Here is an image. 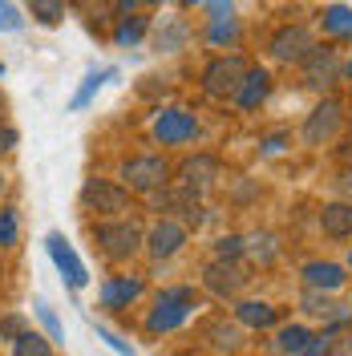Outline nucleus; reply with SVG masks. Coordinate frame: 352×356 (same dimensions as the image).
<instances>
[{"label": "nucleus", "mask_w": 352, "mask_h": 356, "mask_svg": "<svg viewBox=\"0 0 352 356\" xmlns=\"http://www.w3.org/2000/svg\"><path fill=\"white\" fill-rule=\"evenodd\" d=\"M0 77H4V65H0Z\"/></svg>", "instance_id": "43"}, {"label": "nucleus", "mask_w": 352, "mask_h": 356, "mask_svg": "<svg viewBox=\"0 0 352 356\" xmlns=\"http://www.w3.org/2000/svg\"><path fill=\"white\" fill-rule=\"evenodd\" d=\"M340 118H344L340 102H336V97H324V102L308 113V122H304V142H308V146H324L332 134H336Z\"/></svg>", "instance_id": "8"}, {"label": "nucleus", "mask_w": 352, "mask_h": 356, "mask_svg": "<svg viewBox=\"0 0 352 356\" xmlns=\"http://www.w3.org/2000/svg\"><path fill=\"white\" fill-rule=\"evenodd\" d=\"M93 328H97V336H102V340H106V344H110V348H113L118 356H138V353H134L130 340H122V336L113 332V328H106V324H93Z\"/></svg>", "instance_id": "32"}, {"label": "nucleus", "mask_w": 352, "mask_h": 356, "mask_svg": "<svg viewBox=\"0 0 352 356\" xmlns=\"http://www.w3.org/2000/svg\"><path fill=\"white\" fill-rule=\"evenodd\" d=\"M328 356H352V336H344V340H340V344H336Z\"/></svg>", "instance_id": "39"}, {"label": "nucleus", "mask_w": 352, "mask_h": 356, "mask_svg": "<svg viewBox=\"0 0 352 356\" xmlns=\"http://www.w3.org/2000/svg\"><path fill=\"white\" fill-rule=\"evenodd\" d=\"M142 296V280L138 275H113L102 284V308H130Z\"/></svg>", "instance_id": "12"}, {"label": "nucleus", "mask_w": 352, "mask_h": 356, "mask_svg": "<svg viewBox=\"0 0 352 356\" xmlns=\"http://www.w3.org/2000/svg\"><path fill=\"white\" fill-rule=\"evenodd\" d=\"M239 37V24L231 21V17H219V21H211V44H227Z\"/></svg>", "instance_id": "31"}, {"label": "nucleus", "mask_w": 352, "mask_h": 356, "mask_svg": "<svg viewBox=\"0 0 352 356\" xmlns=\"http://www.w3.org/2000/svg\"><path fill=\"white\" fill-rule=\"evenodd\" d=\"M93 243L102 247L110 259H130L134 251L142 247V231H138V222H130V219L97 222V227H93Z\"/></svg>", "instance_id": "2"}, {"label": "nucleus", "mask_w": 352, "mask_h": 356, "mask_svg": "<svg viewBox=\"0 0 352 356\" xmlns=\"http://www.w3.org/2000/svg\"><path fill=\"white\" fill-rule=\"evenodd\" d=\"M113 77H118V69H89L86 81H81V89H77V93H73V102H69V110H73V113L86 110L89 102L97 97V89L106 86V81H113Z\"/></svg>", "instance_id": "19"}, {"label": "nucleus", "mask_w": 352, "mask_h": 356, "mask_svg": "<svg viewBox=\"0 0 352 356\" xmlns=\"http://www.w3.org/2000/svg\"><path fill=\"white\" fill-rule=\"evenodd\" d=\"M49 344H53L49 336H37V332L24 328V332L13 340V356H49Z\"/></svg>", "instance_id": "23"}, {"label": "nucleus", "mask_w": 352, "mask_h": 356, "mask_svg": "<svg viewBox=\"0 0 352 356\" xmlns=\"http://www.w3.org/2000/svg\"><path fill=\"white\" fill-rule=\"evenodd\" d=\"M349 267H352V255H349Z\"/></svg>", "instance_id": "45"}, {"label": "nucleus", "mask_w": 352, "mask_h": 356, "mask_svg": "<svg viewBox=\"0 0 352 356\" xmlns=\"http://www.w3.org/2000/svg\"><path fill=\"white\" fill-rule=\"evenodd\" d=\"M344 267L340 264H328V259H312V264H304V284L316 291H336L344 288Z\"/></svg>", "instance_id": "13"}, {"label": "nucleus", "mask_w": 352, "mask_h": 356, "mask_svg": "<svg viewBox=\"0 0 352 356\" xmlns=\"http://www.w3.org/2000/svg\"><path fill=\"white\" fill-rule=\"evenodd\" d=\"M33 312H37V320H41V328L49 332V340L53 344H65V328H61V320H57V312L49 308V300H33Z\"/></svg>", "instance_id": "22"}, {"label": "nucleus", "mask_w": 352, "mask_h": 356, "mask_svg": "<svg viewBox=\"0 0 352 356\" xmlns=\"http://www.w3.org/2000/svg\"><path fill=\"white\" fill-rule=\"evenodd\" d=\"M21 13H17V4L13 0H0V33H17L21 29Z\"/></svg>", "instance_id": "33"}, {"label": "nucleus", "mask_w": 352, "mask_h": 356, "mask_svg": "<svg viewBox=\"0 0 352 356\" xmlns=\"http://www.w3.org/2000/svg\"><path fill=\"white\" fill-rule=\"evenodd\" d=\"M73 8H77L86 21H110V17H118V13H113V0H73Z\"/></svg>", "instance_id": "28"}, {"label": "nucleus", "mask_w": 352, "mask_h": 356, "mask_svg": "<svg viewBox=\"0 0 352 356\" xmlns=\"http://www.w3.org/2000/svg\"><path fill=\"white\" fill-rule=\"evenodd\" d=\"M267 89H271V73H267V69H247L239 93H235V102H239L243 110H255V106L267 97Z\"/></svg>", "instance_id": "16"}, {"label": "nucleus", "mask_w": 352, "mask_h": 356, "mask_svg": "<svg viewBox=\"0 0 352 356\" xmlns=\"http://www.w3.org/2000/svg\"><path fill=\"white\" fill-rule=\"evenodd\" d=\"M349 73H352V61H349Z\"/></svg>", "instance_id": "44"}, {"label": "nucleus", "mask_w": 352, "mask_h": 356, "mask_svg": "<svg viewBox=\"0 0 352 356\" xmlns=\"http://www.w3.org/2000/svg\"><path fill=\"white\" fill-rule=\"evenodd\" d=\"M182 243H186V227L175 222V219L154 222V231L146 235V247H150V255H154V259H170V255H178Z\"/></svg>", "instance_id": "10"}, {"label": "nucleus", "mask_w": 352, "mask_h": 356, "mask_svg": "<svg viewBox=\"0 0 352 356\" xmlns=\"http://www.w3.org/2000/svg\"><path fill=\"white\" fill-rule=\"evenodd\" d=\"M235 320L239 324H247V328H271L275 324V308L271 304H264V300H243V304H235Z\"/></svg>", "instance_id": "18"}, {"label": "nucleus", "mask_w": 352, "mask_h": 356, "mask_svg": "<svg viewBox=\"0 0 352 356\" xmlns=\"http://www.w3.org/2000/svg\"><path fill=\"white\" fill-rule=\"evenodd\" d=\"M312 340V332L304 328V324H287L284 332H280V353L284 356H300V348Z\"/></svg>", "instance_id": "24"}, {"label": "nucleus", "mask_w": 352, "mask_h": 356, "mask_svg": "<svg viewBox=\"0 0 352 356\" xmlns=\"http://www.w3.org/2000/svg\"><path fill=\"white\" fill-rule=\"evenodd\" d=\"M21 239V215L13 207H0V247H17Z\"/></svg>", "instance_id": "26"}, {"label": "nucleus", "mask_w": 352, "mask_h": 356, "mask_svg": "<svg viewBox=\"0 0 352 356\" xmlns=\"http://www.w3.org/2000/svg\"><path fill=\"white\" fill-rule=\"evenodd\" d=\"M186 37H191V33H186V24H182V21H166L162 29H158L154 44L162 49V53H178V49L186 44Z\"/></svg>", "instance_id": "21"}, {"label": "nucleus", "mask_w": 352, "mask_h": 356, "mask_svg": "<svg viewBox=\"0 0 352 356\" xmlns=\"http://www.w3.org/2000/svg\"><path fill=\"white\" fill-rule=\"evenodd\" d=\"M182 191H207L211 182H215V158H191V162H182Z\"/></svg>", "instance_id": "17"}, {"label": "nucleus", "mask_w": 352, "mask_h": 356, "mask_svg": "<svg viewBox=\"0 0 352 356\" xmlns=\"http://www.w3.org/2000/svg\"><path fill=\"white\" fill-rule=\"evenodd\" d=\"M320 24H324L328 37H352V8L349 4H328L320 13Z\"/></svg>", "instance_id": "20"}, {"label": "nucleus", "mask_w": 352, "mask_h": 356, "mask_svg": "<svg viewBox=\"0 0 352 356\" xmlns=\"http://www.w3.org/2000/svg\"><path fill=\"white\" fill-rule=\"evenodd\" d=\"M29 8L41 24H57L65 17V0H29Z\"/></svg>", "instance_id": "29"}, {"label": "nucleus", "mask_w": 352, "mask_h": 356, "mask_svg": "<svg viewBox=\"0 0 352 356\" xmlns=\"http://www.w3.org/2000/svg\"><path fill=\"white\" fill-rule=\"evenodd\" d=\"M202 4H207L211 21H219V17H231V4H235V0H202Z\"/></svg>", "instance_id": "36"}, {"label": "nucleus", "mask_w": 352, "mask_h": 356, "mask_svg": "<svg viewBox=\"0 0 352 356\" xmlns=\"http://www.w3.org/2000/svg\"><path fill=\"white\" fill-rule=\"evenodd\" d=\"M182 4H202V0H182Z\"/></svg>", "instance_id": "41"}, {"label": "nucleus", "mask_w": 352, "mask_h": 356, "mask_svg": "<svg viewBox=\"0 0 352 356\" xmlns=\"http://www.w3.org/2000/svg\"><path fill=\"white\" fill-rule=\"evenodd\" d=\"M316 49L312 44V33L304 24H287L271 37V57L275 61H308V53Z\"/></svg>", "instance_id": "9"}, {"label": "nucleus", "mask_w": 352, "mask_h": 356, "mask_svg": "<svg viewBox=\"0 0 352 356\" xmlns=\"http://www.w3.org/2000/svg\"><path fill=\"white\" fill-rule=\"evenodd\" d=\"M13 146H17V130L13 126H0V154H8Z\"/></svg>", "instance_id": "37"}, {"label": "nucleus", "mask_w": 352, "mask_h": 356, "mask_svg": "<svg viewBox=\"0 0 352 356\" xmlns=\"http://www.w3.org/2000/svg\"><path fill=\"white\" fill-rule=\"evenodd\" d=\"M202 284H207V291H211V296L227 300V296H235V291H239L243 284H247V275H243V267L215 259V264H211L207 271H202Z\"/></svg>", "instance_id": "11"}, {"label": "nucleus", "mask_w": 352, "mask_h": 356, "mask_svg": "<svg viewBox=\"0 0 352 356\" xmlns=\"http://www.w3.org/2000/svg\"><path fill=\"white\" fill-rule=\"evenodd\" d=\"M81 202L93 215H122V211H130V191L110 178H89L81 186Z\"/></svg>", "instance_id": "4"}, {"label": "nucleus", "mask_w": 352, "mask_h": 356, "mask_svg": "<svg viewBox=\"0 0 352 356\" xmlns=\"http://www.w3.org/2000/svg\"><path fill=\"white\" fill-rule=\"evenodd\" d=\"M195 134H198L195 113L178 110V106H170V110H158V113H154V138L162 142V146H186Z\"/></svg>", "instance_id": "7"}, {"label": "nucleus", "mask_w": 352, "mask_h": 356, "mask_svg": "<svg viewBox=\"0 0 352 356\" xmlns=\"http://www.w3.org/2000/svg\"><path fill=\"white\" fill-rule=\"evenodd\" d=\"M332 353V336L324 332V336H312L308 344L300 348V356H328Z\"/></svg>", "instance_id": "34"}, {"label": "nucleus", "mask_w": 352, "mask_h": 356, "mask_svg": "<svg viewBox=\"0 0 352 356\" xmlns=\"http://www.w3.org/2000/svg\"><path fill=\"white\" fill-rule=\"evenodd\" d=\"M211 344H215V348H223V353H235V348H239L243 344V332L239 328H235V324H211Z\"/></svg>", "instance_id": "25"}, {"label": "nucleus", "mask_w": 352, "mask_h": 356, "mask_svg": "<svg viewBox=\"0 0 352 356\" xmlns=\"http://www.w3.org/2000/svg\"><path fill=\"white\" fill-rule=\"evenodd\" d=\"M21 332H24V320H21V316H4V320H0V340H8V344H13Z\"/></svg>", "instance_id": "35"}, {"label": "nucleus", "mask_w": 352, "mask_h": 356, "mask_svg": "<svg viewBox=\"0 0 352 356\" xmlns=\"http://www.w3.org/2000/svg\"><path fill=\"white\" fill-rule=\"evenodd\" d=\"M243 77H247V65H243L239 57H215L211 65L202 69V89L211 97H235Z\"/></svg>", "instance_id": "6"}, {"label": "nucleus", "mask_w": 352, "mask_h": 356, "mask_svg": "<svg viewBox=\"0 0 352 356\" xmlns=\"http://www.w3.org/2000/svg\"><path fill=\"white\" fill-rule=\"evenodd\" d=\"M142 33H146V17H122L118 33H113V41L126 49V44H138V41H142Z\"/></svg>", "instance_id": "27"}, {"label": "nucleus", "mask_w": 352, "mask_h": 356, "mask_svg": "<svg viewBox=\"0 0 352 356\" xmlns=\"http://www.w3.org/2000/svg\"><path fill=\"white\" fill-rule=\"evenodd\" d=\"M45 251H49L53 267L61 271V280H65L73 291H81L89 284V271H86V264H81V255L73 251V243H69L61 231H49V235H45Z\"/></svg>", "instance_id": "3"}, {"label": "nucleus", "mask_w": 352, "mask_h": 356, "mask_svg": "<svg viewBox=\"0 0 352 356\" xmlns=\"http://www.w3.org/2000/svg\"><path fill=\"white\" fill-rule=\"evenodd\" d=\"M304 65H308L304 81H308V86H316V89L332 86V81H336V73H340V65H336V53H332V49H312Z\"/></svg>", "instance_id": "14"}, {"label": "nucleus", "mask_w": 352, "mask_h": 356, "mask_svg": "<svg viewBox=\"0 0 352 356\" xmlns=\"http://www.w3.org/2000/svg\"><path fill=\"white\" fill-rule=\"evenodd\" d=\"M134 8V0H118V4H113V13H130Z\"/></svg>", "instance_id": "40"}, {"label": "nucleus", "mask_w": 352, "mask_h": 356, "mask_svg": "<svg viewBox=\"0 0 352 356\" xmlns=\"http://www.w3.org/2000/svg\"><path fill=\"white\" fill-rule=\"evenodd\" d=\"M320 231L328 239H349L352 235V202H328L320 211Z\"/></svg>", "instance_id": "15"}, {"label": "nucleus", "mask_w": 352, "mask_h": 356, "mask_svg": "<svg viewBox=\"0 0 352 356\" xmlns=\"http://www.w3.org/2000/svg\"><path fill=\"white\" fill-rule=\"evenodd\" d=\"M243 251H247V243H243L239 235H223L219 243H215V259H223V264H235Z\"/></svg>", "instance_id": "30"}, {"label": "nucleus", "mask_w": 352, "mask_h": 356, "mask_svg": "<svg viewBox=\"0 0 352 356\" xmlns=\"http://www.w3.org/2000/svg\"><path fill=\"white\" fill-rule=\"evenodd\" d=\"M170 178V166H166V158L162 154H142V158H130V162H122V186L126 191H158L162 182Z\"/></svg>", "instance_id": "5"}, {"label": "nucleus", "mask_w": 352, "mask_h": 356, "mask_svg": "<svg viewBox=\"0 0 352 356\" xmlns=\"http://www.w3.org/2000/svg\"><path fill=\"white\" fill-rule=\"evenodd\" d=\"M280 150H284V134H275V138L264 142V154H280Z\"/></svg>", "instance_id": "38"}, {"label": "nucleus", "mask_w": 352, "mask_h": 356, "mask_svg": "<svg viewBox=\"0 0 352 356\" xmlns=\"http://www.w3.org/2000/svg\"><path fill=\"white\" fill-rule=\"evenodd\" d=\"M0 191H4V178H0Z\"/></svg>", "instance_id": "42"}, {"label": "nucleus", "mask_w": 352, "mask_h": 356, "mask_svg": "<svg viewBox=\"0 0 352 356\" xmlns=\"http://www.w3.org/2000/svg\"><path fill=\"white\" fill-rule=\"evenodd\" d=\"M191 308H195V291L191 288H162L154 300V308L146 316V332L162 336V332H175L191 320Z\"/></svg>", "instance_id": "1"}]
</instances>
